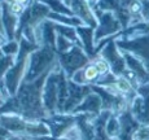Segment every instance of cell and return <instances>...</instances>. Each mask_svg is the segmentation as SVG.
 Segmentation results:
<instances>
[{"mask_svg":"<svg viewBox=\"0 0 149 140\" xmlns=\"http://www.w3.org/2000/svg\"><path fill=\"white\" fill-rule=\"evenodd\" d=\"M105 130H107V134L110 139H116L118 140L119 134H121V122H119V118L117 114H113L109 117L107 126H105Z\"/></svg>","mask_w":149,"mask_h":140,"instance_id":"d6986e66","label":"cell"},{"mask_svg":"<svg viewBox=\"0 0 149 140\" xmlns=\"http://www.w3.org/2000/svg\"><path fill=\"white\" fill-rule=\"evenodd\" d=\"M145 65H147V68H148V70H149V62H148V64H145Z\"/></svg>","mask_w":149,"mask_h":140,"instance_id":"f546056e","label":"cell"},{"mask_svg":"<svg viewBox=\"0 0 149 140\" xmlns=\"http://www.w3.org/2000/svg\"><path fill=\"white\" fill-rule=\"evenodd\" d=\"M116 43L122 52L132 53L136 57L141 59L145 64L149 62V35L130 39V40L116 39Z\"/></svg>","mask_w":149,"mask_h":140,"instance_id":"7c38bea8","label":"cell"},{"mask_svg":"<svg viewBox=\"0 0 149 140\" xmlns=\"http://www.w3.org/2000/svg\"><path fill=\"white\" fill-rule=\"evenodd\" d=\"M119 122H121V134H119L118 140H132L134 132L139 128L140 123L136 121V118L132 116L131 109L125 110L118 116Z\"/></svg>","mask_w":149,"mask_h":140,"instance_id":"9a60e30c","label":"cell"},{"mask_svg":"<svg viewBox=\"0 0 149 140\" xmlns=\"http://www.w3.org/2000/svg\"><path fill=\"white\" fill-rule=\"evenodd\" d=\"M110 140H116V139H110Z\"/></svg>","mask_w":149,"mask_h":140,"instance_id":"4dcf8cb0","label":"cell"},{"mask_svg":"<svg viewBox=\"0 0 149 140\" xmlns=\"http://www.w3.org/2000/svg\"><path fill=\"white\" fill-rule=\"evenodd\" d=\"M77 117V127L81 134L82 140H95V126H93V119L96 117L91 116L88 113H78Z\"/></svg>","mask_w":149,"mask_h":140,"instance_id":"ac0fdd59","label":"cell"},{"mask_svg":"<svg viewBox=\"0 0 149 140\" xmlns=\"http://www.w3.org/2000/svg\"><path fill=\"white\" fill-rule=\"evenodd\" d=\"M91 92H92V84H79L73 79H69V96L64 105V113H74V110Z\"/></svg>","mask_w":149,"mask_h":140,"instance_id":"8fae6325","label":"cell"},{"mask_svg":"<svg viewBox=\"0 0 149 140\" xmlns=\"http://www.w3.org/2000/svg\"><path fill=\"white\" fill-rule=\"evenodd\" d=\"M5 100H7V98H5V95L3 93V91L0 90V107H1V105L5 102Z\"/></svg>","mask_w":149,"mask_h":140,"instance_id":"f1b7e54d","label":"cell"},{"mask_svg":"<svg viewBox=\"0 0 149 140\" xmlns=\"http://www.w3.org/2000/svg\"><path fill=\"white\" fill-rule=\"evenodd\" d=\"M0 126L7 128L12 135L51 136V131L43 121H30L14 113L0 114Z\"/></svg>","mask_w":149,"mask_h":140,"instance_id":"3957f363","label":"cell"},{"mask_svg":"<svg viewBox=\"0 0 149 140\" xmlns=\"http://www.w3.org/2000/svg\"><path fill=\"white\" fill-rule=\"evenodd\" d=\"M7 42H8V38L4 35V34H1V33H0V48H1L3 45H4Z\"/></svg>","mask_w":149,"mask_h":140,"instance_id":"83f0119b","label":"cell"},{"mask_svg":"<svg viewBox=\"0 0 149 140\" xmlns=\"http://www.w3.org/2000/svg\"><path fill=\"white\" fill-rule=\"evenodd\" d=\"M10 136H12V134H10L7 128L0 126V140H9Z\"/></svg>","mask_w":149,"mask_h":140,"instance_id":"d4e9b609","label":"cell"},{"mask_svg":"<svg viewBox=\"0 0 149 140\" xmlns=\"http://www.w3.org/2000/svg\"><path fill=\"white\" fill-rule=\"evenodd\" d=\"M61 68L57 66L48 74L45 79L44 87H43V105L49 116L57 113V105H58V77Z\"/></svg>","mask_w":149,"mask_h":140,"instance_id":"52a82bcc","label":"cell"},{"mask_svg":"<svg viewBox=\"0 0 149 140\" xmlns=\"http://www.w3.org/2000/svg\"><path fill=\"white\" fill-rule=\"evenodd\" d=\"M43 122L49 128L52 138H64L75 126L77 117L73 113H56L52 116H48Z\"/></svg>","mask_w":149,"mask_h":140,"instance_id":"ba28073f","label":"cell"},{"mask_svg":"<svg viewBox=\"0 0 149 140\" xmlns=\"http://www.w3.org/2000/svg\"><path fill=\"white\" fill-rule=\"evenodd\" d=\"M40 45L35 44V43H31L26 38H21V40H19V51L16 56V61H14L13 66L3 77L5 90H7L9 96H13L17 92L18 87L21 86L22 81L25 78V74H26V70H27V64H29L30 55L35 49H38Z\"/></svg>","mask_w":149,"mask_h":140,"instance_id":"7a4b0ae2","label":"cell"},{"mask_svg":"<svg viewBox=\"0 0 149 140\" xmlns=\"http://www.w3.org/2000/svg\"><path fill=\"white\" fill-rule=\"evenodd\" d=\"M91 61V57L84 52L82 45H74L70 51L64 53H57V62L58 66L66 73L70 79L74 74L82 68H84Z\"/></svg>","mask_w":149,"mask_h":140,"instance_id":"5b68a950","label":"cell"},{"mask_svg":"<svg viewBox=\"0 0 149 140\" xmlns=\"http://www.w3.org/2000/svg\"><path fill=\"white\" fill-rule=\"evenodd\" d=\"M14 61H16V57L14 56H8V55H3L0 56V75L4 77L5 73L13 66Z\"/></svg>","mask_w":149,"mask_h":140,"instance_id":"44dd1931","label":"cell"},{"mask_svg":"<svg viewBox=\"0 0 149 140\" xmlns=\"http://www.w3.org/2000/svg\"><path fill=\"white\" fill-rule=\"evenodd\" d=\"M74 45H77L75 43L69 40L68 38H65V36L61 35V34H57V38H56V51H57V53L68 52V51H70Z\"/></svg>","mask_w":149,"mask_h":140,"instance_id":"ffe728a7","label":"cell"},{"mask_svg":"<svg viewBox=\"0 0 149 140\" xmlns=\"http://www.w3.org/2000/svg\"><path fill=\"white\" fill-rule=\"evenodd\" d=\"M132 140H149V125H140L134 132Z\"/></svg>","mask_w":149,"mask_h":140,"instance_id":"cb8c5ba5","label":"cell"},{"mask_svg":"<svg viewBox=\"0 0 149 140\" xmlns=\"http://www.w3.org/2000/svg\"><path fill=\"white\" fill-rule=\"evenodd\" d=\"M70 79H73L74 82L79 84H96L101 79V74H100V70L97 69V66L93 64V61L91 60L84 68L77 71Z\"/></svg>","mask_w":149,"mask_h":140,"instance_id":"5bb4252c","label":"cell"},{"mask_svg":"<svg viewBox=\"0 0 149 140\" xmlns=\"http://www.w3.org/2000/svg\"><path fill=\"white\" fill-rule=\"evenodd\" d=\"M97 17V27L95 29V42L96 44L110 36L117 35L123 30V26L117 17V14L110 10H95Z\"/></svg>","mask_w":149,"mask_h":140,"instance_id":"8992f818","label":"cell"},{"mask_svg":"<svg viewBox=\"0 0 149 140\" xmlns=\"http://www.w3.org/2000/svg\"><path fill=\"white\" fill-rule=\"evenodd\" d=\"M99 55H101L108 61V64L110 65L111 73H113L114 75H117V77L123 75V73L126 71L127 66H126L125 57H123L122 52L119 51L118 45H117V43H116V39L108 42L107 44H105V47L99 52Z\"/></svg>","mask_w":149,"mask_h":140,"instance_id":"30bf717a","label":"cell"},{"mask_svg":"<svg viewBox=\"0 0 149 140\" xmlns=\"http://www.w3.org/2000/svg\"><path fill=\"white\" fill-rule=\"evenodd\" d=\"M130 109L140 125H149V83L137 88V95Z\"/></svg>","mask_w":149,"mask_h":140,"instance_id":"9c48e42d","label":"cell"},{"mask_svg":"<svg viewBox=\"0 0 149 140\" xmlns=\"http://www.w3.org/2000/svg\"><path fill=\"white\" fill-rule=\"evenodd\" d=\"M5 3H7L8 9L10 10V13L14 14L16 17H18V18L25 13V10H26V8H27V7H25V5L19 4L16 0H8V1H5Z\"/></svg>","mask_w":149,"mask_h":140,"instance_id":"603a6c76","label":"cell"},{"mask_svg":"<svg viewBox=\"0 0 149 140\" xmlns=\"http://www.w3.org/2000/svg\"><path fill=\"white\" fill-rule=\"evenodd\" d=\"M1 51L4 52V55H8V56H17L19 51V42L13 39V40H8L4 45L1 47Z\"/></svg>","mask_w":149,"mask_h":140,"instance_id":"7402d4cb","label":"cell"},{"mask_svg":"<svg viewBox=\"0 0 149 140\" xmlns=\"http://www.w3.org/2000/svg\"><path fill=\"white\" fill-rule=\"evenodd\" d=\"M77 33L81 39V44L84 49V52L92 59L97 55L96 52V42H95V29L91 26H79L77 27Z\"/></svg>","mask_w":149,"mask_h":140,"instance_id":"2e32d148","label":"cell"},{"mask_svg":"<svg viewBox=\"0 0 149 140\" xmlns=\"http://www.w3.org/2000/svg\"><path fill=\"white\" fill-rule=\"evenodd\" d=\"M0 90L3 91V93L5 95V98H9V95H8V92H7V90H5V86H4V79H3V77L0 75Z\"/></svg>","mask_w":149,"mask_h":140,"instance_id":"4316f807","label":"cell"},{"mask_svg":"<svg viewBox=\"0 0 149 140\" xmlns=\"http://www.w3.org/2000/svg\"><path fill=\"white\" fill-rule=\"evenodd\" d=\"M34 140H70L66 138H52V136H33Z\"/></svg>","mask_w":149,"mask_h":140,"instance_id":"484cf974","label":"cell"},{"mask_svg":"<svg viewBox=\"0 0 149 140\" xmlns=\"http://www.w3.org/2000/svg\"><path fill=\"white\" fill-rule=\"evenodd\" d=\"M102 112V101L101 98L99 96V93L96 92H91L90 95L87 96L83 102L74 110L73 114H78V113H88L93 117H97L100 113Z\"/></svg>","mask_w":149,"mask_h":140,"instance_id":"e0dca14e","label":"cell"},{"mask_svg":"<svg viewBox=\"0 0 149 140\" xmlns=\"http://www.w3.org/2000/svg\"><path fill=\"white\" fill-rule=\"evenodd\" d=\"M121 51V49H119ZM122 52V51H121ZM123 57H125V61H126V66H127L128 70H131L134 74L139 79L140 84H147L149 83V70L145 65V62L143 61L141 59L136 57L132 53H128V52H122Z\"/></svg>","mask_w":149,"mask_h":140,"instance_id":"4fadbf2b","label":"cell"},{"mask_svg":"<svg viewBox=\"0 0 149 140\" xmlns=\"http://www.w3.org/2000/svg\"><path fill=\"white\" fill-rule=\"evenodd\" d=\"M57 64V51L48 45H40L30 55L24 81L34 82L43 74L53 70Z\"/></svg>","mask_w":149,"mask_h":140,"instance_id":"277c9868","label":"cell"},{"mask_svg":"<svg viewBox=\"0 0 149 140\" xmlns=\"http://www.w3.org/2000/svg\"><path fill=\"white\" fill-rule=\"evenodd\" d=\"M51 71L43 74L34 82L22 81L17 92L9 96L0 107V114L14 113L30 121H44L49 114L43 105V87Z\"/></svg>","mask_w":149,"mask_h":140,"instance_id":"6da1fadb","label":"cell"}]
</instances>
